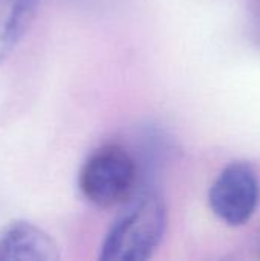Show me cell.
<instances>
[{
	"instance_id": "3",
	"label": "cell",
	"mask_w": 260,
	"mask_h": 261,
	"mask_svg": "<svg viewBox=\"0 0 260 261\" xmlns=\"http://www.w3.org/2000/svg\"><path fill=\"white\" fill-rule=\"evenodd\" d=\"M260 200V185L254 170L244 162L225 167L208 191V205L215 216L231 226L247 223Z\"/></svg>"
},
{
	"instance_id": "5",
	"label": "cell",
	"mask_w": 260,
	"mask_h": 261,
	"mask_svg": "<svg viewBox=\"0 0 260 261\" xmlns=\"http://www.w3.org/2000/svg\"><path fill=\"white\" fill-rule=\"evenodd\" d=\"M40 0H0V63L25 35Z\"/></svg>"
},
{
	"instance_id": "1",
	"label": "cell",
	"mask_w": 260,
	"mask_h": 261,
	"mask_svg": "<svg viewBox=\"0 0 260 261\" xmlns=\"http://www.w3.org/2000/svg\"><path fill=\"white\" fill-rule=\"evenodd\" d=\"M167 229V208L158 194L136 197L116 217L101 245L100 260L144 261L158 249Z\"/></svg>"
},
{
	"instance_id": "4",
	"label": "cell",
	"mask_w": 260,
	"mask_h": 261,
	"mask_svg": "<svg viewBox=\"0 0 260 261\" xmlns=\"http://www.w3.org/2000/svg\"><path fill=\"white\" fill-rule=\"evenodd\" d=\"M54 239L34 223L15 220L0 231V261H55Z\"/></svg>"
},
{
	"instance_id": "2",
	"label": "cell",
	"mask_w": 260,
	"mask_h": 261,
	"mask_svg": "<svg viewBox=\"0 0 260 261\" xmlns=\"http://www.w3.org/2000/svg\"><path fill=\"white\" fill-rule=\"evenodd\" d=\"M136 180V167L132 156L118 145L95 150L80 171L83 196L98 208H112L126 200Z\"/></svg>"
}]
</instances>
